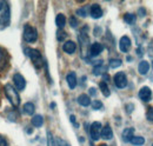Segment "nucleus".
I'll return each instance as SVG.
<instances>
[{
  "instance_id": "1",
  "label": "nucleus",
  "mask_w": 153,
  "mask_h": 146,
  "mask_svg": "<svg viewBox=\"0 0 153 146\" xmlns=\"http://www.w3.org/2000/svg\"><path fill=\"white\" fill-rule=\"evenodd\" d=\"M5 94L7 97V99L10 100V103L14 106V107H18L20 105V95L17 89L13 87V85L11 84H6L5 85Z\"/></svg>"
},
{
  "instance_id": "2",
  "label": "nucleus",
  "mask_w": 153,
  "mask_h": 146,
  "mask_svg": "<svg viewBox=\"0 0 153 146\" xmlns=\"http://www.w3.org/2000/svg\"><path fill=\"white\" fill-rule=\"evenodd\" d=\"M25 53L30 57V59L32 60V63L34 64V66L37 67V69H40V67H42V65H44V60H42V55L41 53L39 52L38 50H33V48H26L25 50Z\"/></svg>"
},
{
  "instance_id": "3",
  "label": "nucleus",
  "mask_w": 153,
  "mask_h": 146,
  "mask_svg": "<svg viewBox=\"0 0 153 146\" xmlns=\"http://www.w3.org/2000/svg\"><path fill=\"white\" fill-rule=\"evenodd\" d=\"M22 36H24V40L26 42L32 44V42L37 41V39H38V31L33 26H31V25H25L24 34Z\"/></svg>"
},
{
  "instance_id": "4",
  "label": "nucleus",
  "mask_w": 153,
  "mask_h": 146,
  "mask_svg": "<svg viewBox=\"0 0 153 146\" xmlns=\"http://www.w3.org/2000/svg\"><path fill=\"white\" fill-rule=\"evenodd\" d=\"M10 18H11V11L8 2L4 1V5L0 7V26H7L10 24Z\"/></svg>"
},
{
  "instance_id": "5",
  "label": "nucleus",
  "mask_w": 153,
  "mask_h": 146,
  "mask_svg": "<svg viewBox=\"0 0 153 146\" xmlns=\"http://www.w3.org/2000/svg\"><path fill=\"white\" fill-rule=\"evenodd\" d=\"M114 84L118 89H125L127 86V78H126V74L124 72H118L115 73L114 78Z\"/></svg>"
},
{
  "instance_id": "6",
  "label": "nucleus",
  "mask_w": 153,
  "mask_h": 146,
  "mask_svg": "<svg viewBox=\"0 0 153 146\" xmlns=\"http://www.w3.org/2000/svg\"><path fill=\"white\" fill-rule=\"evenodd\" d=\"M101 130H102V126L100 124V121H94L92 125H91V128H90V136L92 138V140H98L100 134H101Z\"/></svg>"
},
{
  "instance_id": "7",
  "label": "nucleus",
  "mask_w": 153,
  "mask_h": 146,
  "mask_svg": "<svg viewBox=\"0 0 153 146\" xmlns=\"http://www.w3.org/2000/svg\"><path fill=\"white\" fill-rule=\"evenodd\" d=\"M13 84H14L16 89L19 90V91H22L26 87V80H25V78L21 74H19V73H16L13 75Z\"/></svg>"
},
{
  "instance_id": "8",
  "label": "nucleus",
  "mask_w": 153,
  "mask_h": 146,
  "mask_svg": "<svg viewBox=\"0 0 153 146\" xmlns=\"http://www.w3.org/2000/svg\"><path fill=\"white\" fill-rule=\"evenodd\" d=\"M119 48H120L121 52L127 53L130 51V48H131V39L126 36H123L120 39V41H119Z\"/></svg>"
},
{
  "instance_id": "9",
  "label": "nucleus",
  "mask_w": 153,
  "mask_h": 146,
  "mask_svg": "<svg viewBox=\"0 0 153 146\" xmlns=\"http://www.w3.org/2000/svg\"><path fill=\"white\" fill-rule=\"evenodd\" d=\"M139 98L143 101H150L151 98H152V91H151V89L147 87V86L141 87L140 91H139Z\"/></svg>"
},
{
  "instance_id": "10",
  "label": "nucleus",
  "mask_w": 153,
  "mask_h": 146,
  "mask_svg": "<svg viewBox=\"0 0 153 146\" xmlns=\"http://www.w3.org/2000/svg\"><path fill=\"white\" fill-rule=\"evenodd\" d=\"M90 16L93 19L101 18V16H102V10H101V7H100L99 5H97V4L92 5V6L90 7Z\"/></svg>"
},
{
  "instance_id": "11",
  "label": "nucleus",
  "mask_w": 153,
  "mask_h": 146,
  "mask_svg": "<svg viewBox=\"0 0 153 146\" xmlns=\"http://www.w3.org/2000/svg\"><path fill=\"white\" fill-rule=\"evenodd\" d=\"M62 50H64V52H66L67 54H73L76 50V42H74V41H72V40H67V41L64 44Z\"/></svg>"
},
{
  "instance_id": "12",
  "label": "nucleus",
  "mask_w": 153,
  "mask_h": 146,
  "mask_svg": "<svg viewBox=\"0 0 153 146\" xmlns=\"http://www.w3.org/2000/svg\"><path fill=\"white\" fill-rule=\"evenodd\" d=\"M7 64H8V55L4 48L0 47V72L6 69Z\"/></svg>"
},
{
  "instance_id": "13",
  "label": "nucleus",
  "mask_w": 153,
  "mask_h": 146,
  "mask_svg": "<svg viewBox=\"0 0 153 146\" xmlns=\"http://www.w3.org/2000/svg\"><path fill=\"white\" fill-rule=\"evenodd\" d=\"M102 50H104V46L101 44L94 42V44H92L90 46V54L92 55V57H97V55H99L102 52Z\"/></svg>"
},
{
  "instance_id": "14",
  "label": "nucleus",
  "mask_w": 153,
  "mask_h": 146,
  "mask_svg": "<svg viewBox=\"0 0 153 146\" xmlns=\"http://www.w3.org/2000/svg\"><path fill=\"white\" fill-rule=\"evenodd\" d=\"M101 138H104V139H106V140H110V139H112L113 138V131H112V128L110 125H106V126H104L102 130H101Z\"/></svg>"
},
{
  "instance_id": "15",
  "label": "nucleus",
  "mask_w": 153,
  "mask_h": 146,
  "mask_svg": "<svg viewBox=\"0 0 153 146\" xmlns=\"http://www.w3.org/2000/svg\"><path fill=\"white\" fill-rule=\"evenodd\" d=\"M66 81H67V84H68V87L71 89V90H73V89H76V75L74 72H70L67 75H66Z\"/></svg>"
},
{
  "instance_id": "16",
  "label": "nucleus",
  "mask_w": 153,
  "mask_h": 146,
  "mask_svg": "<svg viewBox=\"0 0 153 146\" xmlns=\"http://www.w3.org/2000/svg\"><path fill=\"white\" fill-rule=\"evenodd\" d=\"M78 103H79V105L85 106V107L86 106H90L92 104V101H91V99H90V97L87 94H80L78 97Z\"/></svg>"
},
{
  "instance_id": "17",
  "label": "nucleus",
  "mask_w": 153,
  "mask_h": 146,
  "mask_svg": "<svg viewBox=\"0 0 153 146\" xmlns=\"http://www.w3.org/2000/svg\"><path fill=\"white\" fill-rule=\"evenodd\" d=\"M133 133H134L133 127L125 128L124 132H123V140H124V142H131V139L134 137Z\"/></svg>"
},
{
  "instance_id": "18",
  "label": "nucleus",
  "mask_w": 153,
  "mask_h": 146,
  "mask_svg": "<svg viewBox=\"0 0 153 146\" xmlns=\"http://www.w3.org/2000/svg\"><path fill=\"white\" fill-rule=\"evenodd\" d=\"M138 70H139L140 74H146L150 70V64L146 60H143V61H140V64L138 66Z\"/></svg>"
},
{
  "instance_id": "19",
  "label": "nucleus",
  "mask_w": 153,
  "mask_h": 146,
  "mask_svg": "<svg viewBox=\"0 0 153 146\" xmlns=\"http://www.w3.org/2000/svg\"><path fill=\"white\" fill-rule=\"evenodd\" d=\"M42 124H44V118L40 114H37V115H34L32 118V125L34 127H41Z\"/></svg>"
},
{
  "instance_id": "20",
  "label": "nucleus",
  "mask_w": 153,
  "mask_h": 146,
  "mask_svg": "<svg viewBox=\"0 0 153 146\" xmlns=\"http://www.w3.org/2000/svg\"><path fill=\"white\" fill-rule=\"evenodd\" d=\"M106 71H107V66L98 65L93 69V74L94 75H102V74H106Z\"/></svg>"
},
{
  "instance_id": "21",
  "label": "nucleus",
  "mask_w": 153,
  "mask_h": 146,
  "mask_svg": "<svg viewBox=\"0 0 153 146\" xmlns=\"http://www.w3.org/2000/svg\"><path fill=\"white\" fill-rule=\"evenodd\" d=\"M56 24H57L58 27L61 30L66 24V17L64 14H58L57 18H56Z\"/></svg>"
},
{
  "instance_id": "22",
  "label": "nucleus",
  "mask_w": 153,
  "mask_h": 146,
  "mask_svg": "<svg viewBox=\"0 0 153 146\" xmlns=\"http://www.w3.org/2000/svg\"><path fill=\"white\" fill-rule=\"evenodd\" d=\"M34 111H36V107H34V105H33L32 103H26V104L24 105V112H25L26 114L32 115V114L34 113Z\"/></svg>"
},
{
  "instance_id": "23",
  "label": "nucleus",
  "mask_w": 153,
  "mask_h": 146,
  "mask_svg": "<svg viewBox=\"0 0 153 146\" xmlns=\"http://www.w3.org/2000/svg\"><path fill=\"white\" fill-rule=\"evenodd\" d=\"M99 87H100V90H101L102 94L105 97H108L110 95V87H108V85L105 81H100L99 83Z\"/></svg>"
},
{
  "instance_id": "24",
  "label": "nucleus",
  "mask_w": 153,
  "mask_h": 146,
  "mask_svg": "<svg viewBox=\"0 0 153 146\" xmlns=\"http://www.w3.org/2000/svg\"><path fill=\"white\" fill-rule=\"evenodd\" d=\"M135 20H137V17L132 14V13H126L125 16H124V21L126 22V24H130V25H132L135 22Z\"/></svg>"
},
{
  "instance_id": "25",
  "label": "nucleus",
  "mask_w": 153,
  "mask_h": 146,
  "mask_svg": "<svg viewBox=\"0 0 153 146\" xmlns=\"http://www.w3.org/2000/svg\"><path fill=\"white\" fill-rule=\"evenodd\" d=\"M130 143L134 146H141V145H144L145 139H144L143 137H133V138L131 139V142H130Z\"/></svg>"
},
{
  "instance_id": "26",
  "label": "nucleus",
  "mask_w": 153,
  "mask_h": 146,
  "mask_svg": "<svg viewBox=\"0 0 153 146\" xmlns=\"http://www.w3.org/2000/svg\"><path fill=\"white\" fill-rule=\"evenodd\" d=\"M47 146H57L56 145L54 137H53V134H52L50 131L47 132Z\"/></svg>"
},
{
  "instance_id": "27",
  "label": "nucleus",
  "mask_w": 153,
  "mask_h": 146,
  "mask_svg": "<svg viewBox=\"0 0 153 146\" xmlns=\"http://www.w3.org/2000/svg\"><path fill=\"white\" fill-rule=\"evenodd\" d=\"M87 10H88V7H80V8L76 11V14H78L79 17H81V18H85V17L87 16Z\"/></svg>"
},
{
  "instance_id": "28",
  "label": "nucleus",
  "mask_w": 153,
  "mask_h": 146,
  "mask_svg": "<svg viewBox=\"0 0 153 146\" xmlns=\"http://www.w3.org/2000/svg\"><path fill=\"white\" fill-rule=\"evenodd\" d=\"M121 60L120 59H111L110 60V66L112 67V69H115V67H119V66H121Z\"/></svg>"
},
{
  "instance_id": "29",
  "label": "nucleus",
  "mask_w": 153,
  "mask_h": 146,
  "mask_svg": "<svg viewBox=\"0 0 153 146\" xmlns=\"http://www.w3.org/2000/svg\"><path fill=\"white\" fill-rule=\"evenodd\" d=\"M91 106H92V109L93 110H100L101 107H102V103L99 101V100H94V101H92Z\"/></svg>"
},
{
  "instance_id": "30",
  "label": "nucleus",
  "mask_w": 153,
  "mask_h": 146,
  "mask_svg": "<svg viewBox=\"0 0 153 146\" xmlns=\"http://www.w3.org/2000/svg\"><path fill=\"white\" fill-rule=\"evenodd\" d=\"M146 117H147V120H150V121H152V123H153V107H152V106L147 109Z\"/></svg>"
},
{
  "instance_id": "31",
  "label": "nucleus",
  "mask_w": 153,
  "mask_h": 146,
  "mask_svg": "<svg viewBox=\"0 0 153 146\" xmlns=\"http://www.w3.org/2000/svg\"><path fill=\"white\" fill-rule=\"evenodd\" d=\"M70 25H71V27H74L76 28V26H78V20H76V18L71 17L70 18Z\"/></svg>"
},
{
  "instance_id": "32",
  "label": "nucleus",
  "mask_w": 153,
  "mask_h": 146,
  "mask_svg": "<svg viewBox=\"0 0 153 146\" xmlns=\"http://www.w3.org/2000/svg\"><path fill=\"white\" fill-rule=\"evenodd\" d=\"M57 143H58V146H71L66 140H64V139H57Z\"/></svg>"
},
{
  "instance_id": "33",
  "label": "nucleus",
  "mask_w": 153,
  "mask_h": 146,
  "mask_svg": "<svg viewBox=\"0 0 153 146\" xmlns=\"http://www.w3.org/2000/svg\"><path fill=\"white\" fill-rule=\"evenodd\" d=\"M66 36H67V34H66L64 31H59V32H58V40H59V41L64 40V39L66 38Z\"/></svg>"
},
{
  "instance_id": "34",
  "label": "nucleus",
  "mask_w": 153,
  "mask_h": 146,
  "mask_svg": "<svg viewBox=\"0 0 153 146\" xmlns=\"http://www.w3.org/2000/svg\"><path fill=\"white\" fill-rule=\"evenodd\" d=\"M0 146H8V143H7V140L2 137V136H0Z\"/></svg>"
},
{
  "instance_id": "35",
  "label": "nucleus",
  "mask_w": 153,
  "mask_h": 146,
  "mask_svg": "<svg viewBox=\"0 0 153 146\" xmlns=\"http://www.w3.org/2000/svg\"><path fill=\"white\" fill-rule=\"evenodd\" d=\"M133 109H134V106L132 105V104H130V105H126V110H127V112H128V113H131V112L133 111Z\"/></svg>"
},
{
  "instance_id": "36",
  "label": "nucleus",
  "mask_w": 153,
  "mask_h": 146,
  "mask_svg": "<svg viewBox=\"0 0 153 146\" xmlns=\"http://www.w3.org/2000/svg\"><path fill=\"white\" fill-rule=\"evenodd\" d=\"M96 92H97V90L94 89V87H91V89L88 90V93H90L91 95H96V94H97Z\"/></svg>"
},
{
  "instance_id": "37",
  "label": "nucleus",
  "mask_w": 153,
  "mask_h": 146,
  "mask_svg": "<svg viewBox=\"0 0 153 146\" xmlns=\"http://www.w3.org/2000/svg\"><path fill=\"white\" fill-rule=\"evenodd\" d=\"M70 118H71V121H72V123H73V124H74L76 126H78V125L76 124V117H74V115H71Z\"/></svg>"
},
{
  "instance_id": "38",
  "label": "nucleus",
  "mask_w": 153,
  "mask_h": 146,
  "mask_svg": "<svg viewBox=\"0 0 153 146\" xmlns=\"http://www.w3.org/2000/svg\"><path fill=\"white\" fill-rule=\"evenodd\" d=\"M144 14H145V10L141 7V8H140V16H144Z\"/></svg>"
},
{
  "instance_id": "39",
  "label": "nucleus",
  "mask_w": 153,
  "mask_h": 146,
  "mask_svg": "<svg viewBox=\"0 0 153 146\" xmlns=\"http://www.w3.org/2000/svg\"><path fill=\"white\" fill-rule=\"evenodd\" d=\"M2 5H4V1H0V7H1Z\"/></svg>"
},
{
  "instance_id": "40",
  "label": "nucleus",
  "mask_w": 153,
  "mask_h": 146,
  "mask_svg": "<svg viewBox=\"0 0 153 146\" xmlns=\"http://www.w3.org/2000/svg\"><path fill=\"white\" fill-rule=\"evenodd\" d=\"M99 146H107L106 144H101V145H99Z\"/></svg>"
},
{
  "instance_id": "41",
  "label": "nucleus",
  "mask_w": 153,
  "mask_h": 146,
  "mask_svg": "<svg viewBox=\"0 0 153 146\" xmlns=\"http://www.w3.org/2000/svg\"><path fill=\"white\" fill-rule=\"evenodd\" d=\"M152 146H153V144H152Z\"/></svg>"
}]
</instances>
